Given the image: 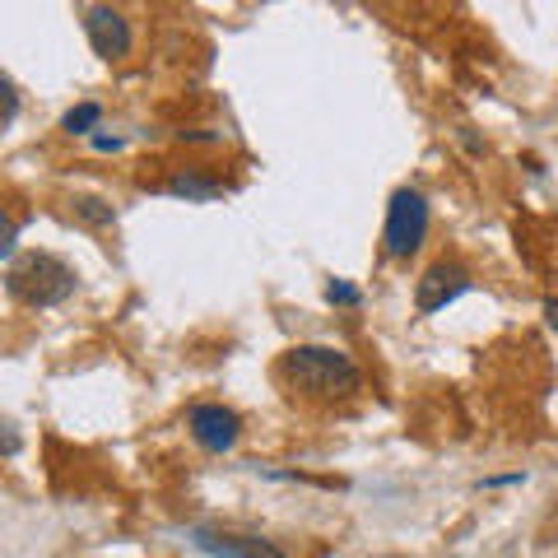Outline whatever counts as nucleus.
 Segmentation results:
<instances>
[{"mask_svg":"<svg viewBox=\"0 0 558 558\" xmlns=\"http://www.w3.org/2000/svg\"><path fill=\"white\" fill-rule=\"evenodd\" d=\"M424 238H428V201L414 186H400L387 205V229H381L387 256H414L424 247Z\"/></svg>","mask_w":558,"mask_h":558,"instance_id":"nucleus-3","label":"nucleus"},{"mask_svg":"<svg viewBox=\"0 0 558 558\" xmlns=\"http://www.w3.org/2000/svg\"><path fill=\"white\" fill-rule=\"evenodd\" d=\"M545 317H549V326L558 330V299H549V303H545Z\"/></svg>","mask_w":558,"mask_h":558,"instance_id":"nucleus-16","label":"nucleus"},{"mask_svg":"<svg viewBox=\"0 0 558 558\" xmlns=\"http://www.w3.org/2000/svg\"><path fill=\"white\" fill-rule=\"evenodd\" d=\"M326 299L336 303V307H359L363 293H359L354 284H344V279H330V284H326Z\"/></svg>","mask_w":558,"mask_h":558,"instance_id":"nucleus-11","label":"nucleus"},{"mask_svg":"<svg viewBox=\"0 0 558 558\" xmlns=\"http://www.w3.org/2000/svg\"><path fill=\"white\" fill-rule=\"evenodd\" d=\"M0 94H5V131L14 126V117H20V94H14L10 80H0Z\"/></svg>","mask_w":558,"mask_h":558,"instance_id":"nucleus-13","label":"nucleus"},{"mask_svg":"<svg viewBox=\"0 0 558 558\" xmlns=\"http://www.w3.org/2000/svg\"><path fill=\"white\" fill-rule=\"evenodd\" d=\"M465 289H470V275L461 266H447V260H438V266H428L424 279H418L414 307L418 312H442L451 299H461Z\"/></svg>","mask_w":558,"mask_h":558,"instance_id":"nucleus-6","label":"nucleus"},{"mask_svg":"<svg viewBox=\"0 0 558 558\" xmlns=\"http://www.w3.org/2000/svg\"><path fill=\"white\" fill-rule=\"evenodd\" d=\"M75 215H80V219H89L94 229H108V223L117 219V215H112V205H108V201H98V196H80V201H75Z\"/></svg>","mask_w":558,"mask_h":558,"instance_id":"nucleus-10","label":"nucleus"},{"mask_svg":"<svg viewBox=\"0 0 558 558\" xmlns=\"http://www.w3.org/2000/svg\"><path fill=\"white\" fill-rule=\"evenodd\" d=\"M168 191L182 196V201H215L229 186H223L219 178H201V172H178V178H168Z\"/></svg>","mask_w":558,"mask_h":558,"instance_id":"nucleus-8","label":"nucleus"},{"mask_svg":"<svg viewBox=\"0 0 558 558\" xmlns=\"http://www.w3.org/2000/svg\"><path fill=\"white\" fill-rule=\"evenodd\" d=\"M84 33H89V47L102 61H121L131 51V24H126V14L112 10V5L84 10Z\"/></svg>","mask_w":558,"mask_h":558,"instance_id":"nucleus-5","label":"nucleus"},{"mask_svg":"<svg viewBox=\"0 0 558 558\" xmlns=\"http://www.w3.org/2000/svg\"><path fill=\"white\" fill-rule=\"evenodd\" d=\"M186 428H191V438H196V447L223 457V451H233L238 438H242V414L209 400V405H196V410L186 414Z\"/></svg>","mask_w":558,"mask_h":558,"instance_id":"nucleus-4","label":"nucleus"},{"mask_svg":"<svg viewBox=\"0 0 558 558\" xmlns=\"http://www.w3.org/2000/svg\"><path fill=\"white\" fill-rule=\"evenodd\" d=\"M5 451H10V457L20 451V433H14V424H5Z\"/></svg>","mask_w":558,"mask_h":558,"instance_id":"nucleus-15","label":"nucleus"},{"mask_svg":"<svg viewBox=\"0 0 558 558\" xmlns=\"http://www.w3.org/2000/svg\"><path fill=\"white\" fill-rule=\"evenodd\" d=\"M80 275L65 266L61 256L51 252H28V256H14L10 270H5V289L10 299H20L28 307H57L75 293Z\"/></svg>","mask_w":558,"mask_h":558,"instance_id":"nucleus-2","label":"nucleus"},{"mask_svg":"<svg viewBox=\"0 0 558 558\" xmlns=\"http://www.w3.org/2000/svg\"><path fill=\"white\" fill-rule=\"evenodd\" d=\"M98 121H102V108H98V102H80V108H70V112H65L61 131H70V135H89Z\"/></svg>","mask_w":558,"mask_h":558,"instance_id":"nucleus-9","label":"nucleus"},{"mask_svg":"<svg viewBox=\"0 0 558 558\" xmlns=\"http://www.w3.org/2000/svg\"><path fill=\"white\" fill-rule=\"evenodd\" d=\"M279 377L289 381V391L312 396V400H344L363 387L359 363L336 344H299L289 349L279 363Z\"/></svg>","mask_w":558,"mask_h":558,"instance_id":"nucleus-1","label":"nucleus"},{"mask_svg":"<svg viewBox=\"0 0 558 558\" xmlns=\"http://www.w3.org/2000/svg\"><path fill=\"white\" fill-rule=\"evenodd\" d=\"M14 242H20V219L5 215V238H0V256L14 260Z\"/></svg>","mask_w":558,"mask_h":558,"instance_id":"nucleus-12","label":"nucleus"},{"mask_svg":"<svg viewBox=\"0 0 558 558\" xmlns=\"http://www.w3.org/2000/svg\"><path fill=\"white\" fill-rule=\"evenodd\" d=\"M94 149H102V154L121 149V135H94Z\"/></svg>","mask_w":558,"mask_h":558,"instance_id":"nucleus-14","label":"nucleus"},{"mask_svg":"<svg viewBox=\"0 0 558 558\" xmlns=\"http://www.w3.org/2000/svg\"><path fill=\"white\" fill-rule=\"evenodd\" d=\"M196 549H205L209 558H284L270 539L256 535H223V531H191Z\"/></svg>","mask_w":558,"mask_h":558,"instance_id":"nucleus-7","label":"nucleus"}]
</instances>
